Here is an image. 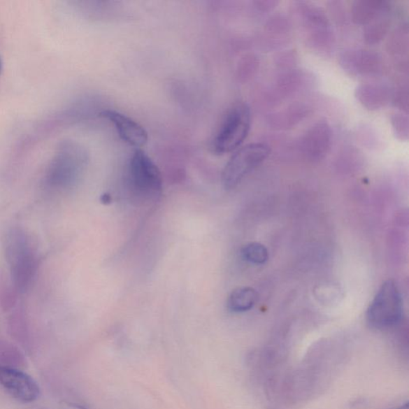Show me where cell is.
<instances>
[{"mask_svg":"<svg viewBox=\"0 0 409 409\" xmlns=\"http://www.w3.org/2000/svg\"><path fill=\"white\" fill-rule=\"evenodd\" d=\"M3 249L9 277L19 294H24L36 279L38 268L37 245L31 235L20 227L3 234Z\"/></svg>","mask_w":409,"mask_h":409,"instance_id":"obj_1","label":"cell"},{"mask_svg":"<svg viewBox=\"0 0 409 409\" xmlns=\"http://www.w3.org/2000/svg\"><path fill=\"white\" fill-rule=\"evenodd\" d=\"M296 10L308 47L321 55L331 54L335 36L324 10L315 4L303 1L296 3Z\"/></svg>","mask_w":409,"mask_h":409,"instance_id":"obj_2","label":"cell"},{"mask_svg":"<svg viewBox=\"0 0 409 409\" xmlns=\"http://www.w3.org/2000/svg\"><path fill=\"white\" fill-rule=\"evenodd\" d=\"M86 165V155L80 148L67 145L50 162L45 185L53 192H64L74 187Z\"/></svg>","mask_w":409,"mask_h":409,"instance_id":"obj_3","label":"cell"},{"mask_svg":"<svg viewBox=\"0 0 409 409\" xmlns=\"http://www.w3.org/2000/svg\"><path fill=\"white\" fill-rule=\"evenodd\" d=\"M250 124L251 112L249 106L243 102L233 105L213 142L214 152L224 155L239 148L248 136Z\"/></svg>","mask_w":409,"mask_h":409,"instance_id":"obj_4","label":"cell"},{"mask_svg":"<svg viewBox=\"0 0 409 409\" xmlns=\"http://www.w3.org/2000/svg\"><path fill=\"white\" fill-rule=\"evenodd\" d=\"M401 291L393 280L385 282L369 305L367 321L373 328L385 329L399 324L403 317Z\"/></svg>","mask_w":409,"mask_h":409,"instance_id":"obj_5","label":"cell"},{"mask_svg":"<svg viewBox=\"0 0 409 409\" xmlns=\"http://www.w3.org/2000/svg\"><path fill=\"white\" fill-rule=\"evenodd\" d=\"M270 149L261 143H252L240 148L229 159L222 172V182L227 189L237 187L270 155Z\"/></svg>","mask_w":409,"mask_h":409,"instance_id":"obj_6","label":"cell"},{"mask_svg":"<svg viewBox=\"0 0 409 409\" xmlns=\"http://www.w3.org/2000/svg\"><path fill=\"white\" fill-rule=\"evenodd\" d=\"M128 178L133 189L145 195H157L162 189V173L143 150H134L128 165Z\"/></svg>","mask_w":409,"mask_h":409,"instance_id":"obj_7","label":"cell"},{"mask_svg":"<svg viewBox=\"0 0 409 409\" xmlns=\"http://www.w3.org/2000/svg\"><path fill=\"white\" fill-rule=\"evenodd\" d=\"M339 63L349 75L358 78L376 76L382 71L380 55L366 49H349L340 54Z\"/></svg>","mask_w":409,"mask_h":409,"instance_id":"obj_8","label":"cell"},{"mask_svg":"<svg viewBox=\"0 0 409 409\" xmlns=\"http://www.w3.org/2000/svg\"><path fill=\"white\" fill-rule=\"evenodd\" d=\"M0 384L13 399L22 403L36 401L41 396L36 380L18 369L0 366Z\"/></svg>","mask_w":409,"mask_h":409,"instance_id":"obj_9","label":"cell"},{"mask_svg":"<svg viewBox=\"0 0 409 409\" xmlns=\"http://www.w3.org/2000/svg\"><path fill=\"white\" fill-rule=\"evenodd\" d=\"M333 143L331 127L326 121H319L310 127L301 137V152L313 161L321 160L326 156Z\"/></svg>","mask_w":409,"mask_h":409,"instance_id":"obj_10","label":"cell"},{"mask_svg":"<svg viewBox=\"0 0 409 409\" xmlns=\"http://www.w3.org/2000/svg\"><path fill=\"white\" fill-rule=\"evenodd\" d=\"M99 116L111 122L123 141L132 147L139 149L147 144L148 141V132L131 117L114 110H103Z\"/></svg>","mask_w":409,"mask_h":409,"instance_id":"obj_11","label":"cell"},{"mask_svg":"<svg viewBox=\"0 0 409 409\" xmlns=\"http://www.w3.org/2000/svg\"><path fill=\"white\" fill-rule=\"evenodd\" d=\"M355 96L360 103L369 110L385 108L393 97L387 86L380 83H364L356 88Z\"/></svg>","mask_w":409,"mask_h":409,"instance_id":"obj_12","label":"cell"},{"mask_svg":"<svg viewBox=\"0 0 409 409\" xmlns=\"http://www.w3.org/2000/svg\"><path fill=\"white\" fill-rule=\"evenodd\" d=\"M390 4L383 0H357L352 4L351 17L357 24L365 25L384 16Z\"/></svg>","mask_w":409,"mask_h":409,"instance_id":"obj_13","label":"cell"},{"mask_svg":"<svg viewBox=\"0 0 409 409\" xmlns=\"http://www.w3.org/2000/svg\"><path fill=\"white\" fill-rule=\"evenodd\" d=\"M309 109L303 105H294L268 117V123L276 129H289L303 120Z\"/></svg>","mask_w":409,"mask_h":409,"instance_id":"obj_14","label":"cell"},{"mask_svg":"<svg viewBox=\"0 0 409 409\" xmlns=\"http://www.w3.org/2000/svg\"><path fill=\"white\" fill-rule=\"evenodd\" d=\"M259 299L256 290L251 287H239L232 291L229 295L227 305L229 310L234 313L249 311L253 308Z\"/></svg>","mask_w":409,"mask_h":409,"instance_id":"obj_15","label":"cell"},{"mask_svg":"<svg viewBox=\"0 0 409 409\" xmlns=\"http://www.w3.org/2000/svg\"><path fill=\"white\" fill-rule=\"evenodd\" d=\"M310 77L303 71L288 72L279 78L276 85L278 93L283 95L282 97L295 94L309 84Z\"/></svg>","mask_w":409,"mask_h":409,"instance_id":"obj_16","label":"cell"},{"mask_svg":"<svg viewBox=\"0 0 409 409\" xmlns=\"http://www.w3.org/2000/svg\"><path fill=\"white\" fill-rule=\"evenodd\" d=\"M390 26V21L385 15L371 22L364 31V38L369 44H376L382 41L387 34Z\"/></svg>","mask_w":409,"mask_h":409,"instance_id":"obj_17","label":"cell"},{"mask_svg":"<svg viewBox=\"0 0 409 409\" xmlns=\"http://www.w3.org/2000/svg\"><path fill=\"white\" fill-rule=\"evenodd\" d=\"M243 259L254 265H263L268 259V252L265 245L259 243H250L241 250Z\"/></svg>","mask_w":409,"mask_h":409,"instance_id":"obj_18","label":"cell"},{"mask_svg":"<svg viewBox=\"0 0 409 409\" xmlns=\"http://www.w3.org/2000/svg\"><path fill=\"white\" fill-rule=\"evenodd\" d=\"M18 294L10 277L8 278L0 274V306L4 311L13 309L16 304Z\"/></svg>","mask_w":409,"mask_h":409,"instance_id":"obj_19","label":"cell"},{"mask_svg":"<svg viewBox=\"0 0 409 409\" xmlns=\"http://www.w3.org/2000/svg\"><path fill=\"white\" fill-rule=\"evenodd\" d=\"M391 124L395 136L401 140L407 141L409 134L408 117L404 112H396L391 116Z\"/></svg>","mask_w":409,"mask_h":409,"instance_id":"obj_20","label":"cell"},{"mask_svg":"<svg viewBox=\"0 0 409 409\" xmlns=\"http://www.w3.org/2000/svg\"><path fill=\"white\" fill-rule=\"evenodd\" d=\"M400 33H397V35L394 37L393 43L391 44V49L394 50L396 53L400 52H406L408 50V31L405 33H402L403 31H400Z\"/></svg>","mask_w":409,"mask_h":409,"instance_id":"obj_21","label":"cell"},{"mask_svg":"<svg viewBox=\"0 0 409 409\" xmlns=\"http://www.w3.org/2000/svg\"><path fill=\"white\" fill-rule=\"evenodd\" d=\"M394 103L397 108H400L402 112L408 110V88H401L394 96Z\"/></svg>","mask_w":409,"mask_h":409,"instance_id":"obj_22","label":"cell"},{"mask_svg":"<svg viewBox=\"0 0 409 409\" xmlns=\"http://www.w3.org/2000/svg\"><path fill=\"white\" fill-rule=\"evenodd\" d=\"M254 3L257 9L264 13V11H270L275 8L279 3L271 1V0H261V1H257Z\"/></svg>","mask_w":409,"mask_h":409,"instance_id":"obj_23","label":"cell"},{"mask_svg":"<svg viewBox=\"0 0 409 409\" xmlns=\"http://www.w3.org/2000/svg\"><path fill=\"white\" fill-rule=\"evenodd\" d=\"M61 406L63 409H87L80 406L72 404V403L70 402H63L62 403Z\"/></svg>","mask_w":409,"mask_h":409,"instance_id":"obj_24","label":"cell"},{"mask_svg":"<svg viewBox=\"0 0 409 409\" xmlns=\"http://www.w3.org/2000/svg\"><path fill=\"white\" fill-rule=\"evenodd\" d=\"M101 201H102V203H103L104 204L110 203L111 201L110 195L108 194H103L102 197H101Z\"/></svg>","mask_w":409,"mask_h":409,"instance_id":"obj_25","label":"cell"},{"mask_svg":"<svg viewBox=\"0 0 409 409\" xmlns=\"http://www.w3.org/2000/svg\"><path fill=\"white\" fill-rule=\"evenodd\" d=\"M3 67V60L2 56L0 55V75H1Z\"/></svg>","mask_w":409,"mask_h":409,"instance_id":"obj_26","label":"cell"},{"mask_svg":"<svg viewBox=\"0 0 409 409\" xmlns=\"http://www.w3.org/2000/svg\"><path fill=\"white\" fill-rule=\"evenodd\" d=\"M408 403L405 406H403L400 409H408Z\"/></svg>","mask_w":409,"mask_h":409,"instance_id":"obj_27","label":"cell"}]
</instances>
